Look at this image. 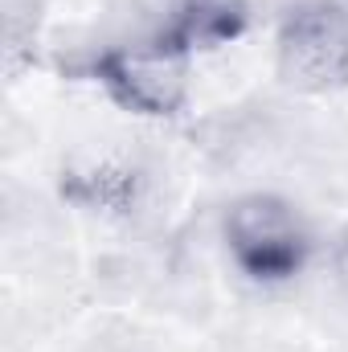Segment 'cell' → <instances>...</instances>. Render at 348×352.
Returning a JSON list of instances; mask_svg holds the SVG:
<instances>
[{
	"mask_svg": "<svg viewBox=\"0 0 348 352\" xmlns=\"http://www.w3.org/2000/svg\"><path fill=\"white\" fill-rule=\"evenodd\" d=\"M226 246L246 278L287 283L307 263L312 234L283 197L250 192V197H238L226 213Z\"/></svg>",
	"mask_w": 348,
	"mask_h": 352,
	"instance_id": "cell-1",
	"label": "cell"
},
{
	"mask_svg": "<svg viewBox=\"0 0 348 352\" xmlns=\"http://www.w3.org/2000/svg\"><path fill=\"white\" fill-rule=\"evenodd\" d=\"M188 58L193 54L184 45L160 33L152 41H131L98 54L94 78L127 111L148 119H168L188 98Z\"/></svg>",
	"mask_w": 348,
	"mask_h": 352,
	"instance_id": "cell-2",
	"label": "cell"
},
{
	"mask_svg": "<svg viewBox=\"0 0 348 352\" xmlns=\"http://www.w3.org/2000/svg\"><path fill=\"white\" fill-rule=\"evenodd\" d=\"M279 74L295 90H336L348 82V12L332 0H303L279 25Z\"/></svg>",
	"mask_w": 348,
	"mask_h": 352,
	"instance_id": "cell-3",
	"label": "cell"
},
{
	"mask_svg": "<svg viewBox=\"0 0 348 352\" xmlns=\"http://www.w3.org/2000/svg\"><path fill=\"white\" fill-rule=\"evenodd\" d=\"M242 29H246L242 0H176L164 37H173L176 45L197 54V50H213V45L234 41Z\"/></svg>",
	"mask_w": 348,
	"mask_h": 352,
	"instance_id": "cell-4",
	"label": "cell"
},
{
	"mask_svg": "<svg viewBox=\"0 0 348 352\" xmlns=\"http://www.w3.org/2000/svg\"><path fill=\"white\" fill-rule=\"evenodd\" d=\"M332 270H336V283H340V291H345L348 299V230L336 238V254H332Z\"/></svg>",
	"mask_w": 348,
	"mask_h": 352,
	"instance_id": "cell-5",
	"label": "cell"
}]
</instances>
